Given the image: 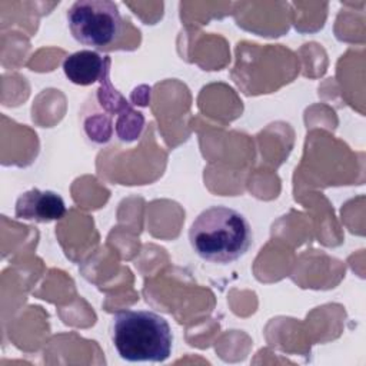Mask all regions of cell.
Wrapping results in <instances>:
<instances>
[{"instance_id":"1","label":"cell","mask_w":366,"mask_h":366,"mask_svg":"<svg viewBox=\"0 0 366 366\" xmlns=\"http://www.w3.org/2000/svg\"><path fill=\"white\" fill-rule=\"evenodd\" d=\"M252 227L236 209L210 206L204 209L189 229L193 252L203 260L227 264L242 257L252 244Z\"/></svg>"},{"instance_id":"2","label":"cell","mask_w":366,"mask_h":366,"mask_svg":"<svg viewBox=\"0 0 366 366\" xmlns=\"http://www.w3.org/2000/svg\"><path fill=\"white\" fill-rule=\"evenodd\" d=\"M112 342L127 362H164L172 355L169 322L152 310H120L112 320Z\"/></svg>"},{"instance_id":"3","label":"cell","mask_w":366,"mask_h":366,"mask_svg":"<svg viewBox=\"0 0 366 366\" xmlns=\"http://www.w3.org/2000/svg\"><path fill=\"white\" fill-rule=\"evenodd\" d=\"M66 19L74 40L97 49L116 43L123 29L117 4L109 0H77Z\"/></svg>"},{"instance_id":"4","label":"cell","mask_w":366,"mask_h":366,"mask_svg":"<svg viewBox=\"0 0 366 366\" xmlns=\"http://www.w3.org/2000/svg\"><path fill=\"white\" fill-rule=\"evenodd\" d=\"M14 214L21 220L50 223L60 220L66 214V204L63 197L56 192L34 187L17 197Z\"/></svg>"},{"instance_id":"5","label":"cell","mask_w":366,"mask_h":366,"mask_svg":"<svg viewBox=\"0 0 366 366\" xmlns=\"http://www.w3.org/2000/svg\"><path fill=\"white\" fill-rule=\"evenodd\" d=\"M63 71L71 83L89 86L103 76L104 60L94 50H79L64 59Z\"/></svg>"}]
</instances>
